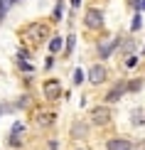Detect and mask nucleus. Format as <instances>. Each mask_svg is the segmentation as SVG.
I'll list each match as a JSON object with an SVG mask.
<instances>
[{
    "label": "nucleus",
    "mask_w": 145,
    "mask_h": 150,
    "mask_svg": "<svg viewBox=\"0 0 145 150\" xmlns=\"http://www.w3.org/2000/svg\"><path fill=\"white\" fill-rule=\"evenodd\" d=\"M118 47V37H113V40L108 42H103V45H98V54H101V59H108L111 57V52Z\"/></svg>",
    "instance_id": "obj_9"
},
{
    "label": "nucleus",
    "mask_w": 145,
    "mask_h": 150,
    "mask_svg": "<svg viewBox=\"0 0 145 150\" xmlns=\"http://www.w3.org/2000/svg\"><path fill=\"white\" fill-rule=\"evenodd\" d=\"M62 20V3H57V8L52 10V22H59Z\"/></svg>",
    "instance_id": "obj_20"
},
{
    "label": "nucleus",
    "mask_w": 145,
    "mask_h": 150,
    "mask_svg": "<svg viewBox=\"0 0 145 150\" xmlns=\"http://www.w3.org/2000/svg\"><path fill=\"white\" fill-rule=\"evenodd\" d=\"M62 42H64V40H62V35H54V37H49V52H59V49H62Z\"/></svg>",
    "instance_id": "obj_13"
},
{
    "label": "nucleus",
    "mask_w": 145,
    "mask_h": 150,
    "mask_svg": "<svg viewBox=\"0 0 145 150\" xmlns=\"http://www.w3.org/2000/svg\"><path fill=\"white\" fill-rule=\"evenodd\" d=\"M15 3H17V0H15Z\"/></svg>",
    "instance_id": "obj_29"
},
{
    "label": "nucleus",
    "mask_w": 145,
    "mask_h": 150,
    "mask_svg": "<svg viewBox=\"0 0 145 150\" xmlns=\"http://www.w3.org/2000/svg\"><path fill=\"white\" fill-rule=\"evenodd\" d=\"M17 67H20L22 71H32V64H27L25 59H17Z\"/></svg>",
    "instance_id": "obj_22"
},
{
    "label": "nucleus",
    "mask_w": 145,
    "mask_h": 150,
    "mask_svg": "<svg viewBox=\"0 0 145 150\" xmlns=\"http://www.w3.org/2000/svg\"><path fill=\"white\" fill-rule=\"evenodd\" d=\"M143 27V17H140V12L133 17V22H130V32H138V30Z\"/></svg>",
    "instance_id": "obj_17"
},
{
    "label": "nucleus",
    "mask_w": 145,
    "mask_h": 150,
    "mask_svg": "<svg viewBox=\"0 0 145 150\" xmlns=\"http://www.w3.org/2000/svg\"><path fill=\"white\" fill-rule=\"evenodd\" d=\"M12 3H15V0H0V25H3V20H5V15H8Z\"/></svg>",
    "instance_id": "obj_14"
},
{
    "label": "nucleus",
    "mask_w": 145,
    "mask_h": 150,
    "mask_svg": "<svg viewBox=\"0 0 145 150\" xmlns=\"http://www.w3.org/2000/svg\"><path fill=\"white\" fill-rule=\"evenodd\" d=\"M27 103H30V101H27V96H22L20 101H17V108H25V106H27Z\"/></svg>",
    "instance_id": "obj_25"
},
{
    "label": "nucleus",
    "mask_w": 145,
    "mask_h": 150,
    "mask_svg": "<svg viewBox=\"0 0 145 150\" xmlns=\"http://www.w3.org/2000/svg\"><path fill=\"white\" fill-rule=\"evenodd\" d=\"M8 145H10V148H22L20 133H10V135H8Z\"/></svg>",
    "instance_id": "obj_15"
},
{
    "label": "nucleus",
    "mask_w": 145,
    "mask_h": 150,
    "mask_svg": "<svg viewBox=\"0 0 145 150\" xmlns=\"http://www.w3.org/2000/svg\"><path fill=\"white\" fill-rule=\"evenodd\" d=\"M10 133H25V126H22L20 121H17L15 126H12V130H10Z\"/></svg>",
    "instance_id": "obj_23"
},
{
    "label": "nucleus",
    "mask_w": 145,
    "mask_h": 150,
    "mask_svg": "<svg viewBox=\"0 0 145 150\" xmlns=\"http://www.w3.org/2000/svg\"><path fill=\"white\" fill-rule=\"evenodd\" d=\"M125 150H130V148H125Z\"/></svg>",
    "instance_id": "obj_28"
},
{
    "label": "nucleus",
    "mask_w": 145,
    "mask_h": 150,
    "mask_svg": "<svg viewBox=\"0 0 145 150\" xmlns=\"http://www.w3.org/2000/svg\"><path fill=\"white\" fill-rule=\"evenodd\" d=\"M89 118H91L93 126H108L111 118H113V111H111L108 103H106V106H93L91 113H89Z\"/></svg>",
    "instance_id": "obj_2"
},
{
    "label": "nucleus",
    "mask_w": 145,
    "mask_h": 150,
    "mask_svg": "<svg viewBox=\"0 0 145 150\" xmlns=\"http://www.w3.org/2000/svg\"><path fill=\"white\" fill-rule=\"evenodd\" d=\"M125 148H130V143L125 138H113L106 143V150H125Z\"/></svg>",
    "instance_id": "obj_11"
},
{
    "label": "nucleus",
    "mask_w": 145,
    "mask_h": 150,
    "mask_svg": "<svg viewBox=\"0 0 145 150\" xmlns=\"http://www.w3.org/2000/svg\"><path fill=\"white\" fill-rule=\"evenodd\" d=\"M106 79H108V71H106V67H103V64H93L91 69H89V81H91L93 86L103 84Z\"/></svg>",
    "instance_id": "obj_6"
},
{
    "label": "nucleus",
    "mask_w": 145,
    "mask_h": 150,
    "mask_svg": "<svg viewBox=\"0 0 145 150\" xmlns=\"http://www.w3.org/2000/svg\"><path fill=\"white\" fill-rule=\"evenodd\" d=\"M143 89V79H133V81H128V84H125V91H140Z\"/></svg>",
    "instance_id": "obj_16"
},
{
    "label": "nucleus",
    "mask_w": 145,
    "mask_h": 150,
    "mask_svg": "<svg viewBox=\"0 0 145 150\" xmlns=\"http://www.w3.org/2000/svg\"><path fill=\"white\" fill-rule=\"evenodd\" d=\"M20 40H22V45H27V49H35L49 40V27L45 22H30L20 30Z\"/></svg>",
    "instance_id": "obj_1"
},
{
    "label": "nucleus",
    "mask_w": 145,
    "mask_h": 150,
    "mask_svg": "<svg viewBox=\"0 0 145 150\" xmlns=\"http://www.w3.org/2000/svg\"><path fill=\"white\" fill-rule=\"evenodd\" d=\"M84 79H86V74L81 71V69H76V71H74V79H71V81H74V86H81V81H84Z\"/></svg>",
    "instance_id": "obj_19"
},
{
    "label": "nucleus",
    "mask_w": 145,
    "mask_h": 150,
    "mask_svg": "<svg viewBox=\"0 0 145 150\" xmlns=\"http://www.w3.org/2000/svg\"><path fill=\"white\" fill-rule=\"evenodd\" d=\"M69 135H71L74 140H81V138H89V123L76 118V121L71 123V130H69Z\"/></svg>",
    "instance_id": "obj_5"
},
{
    "label": "nucleus",
    "mask_w": 145,
    "mask_h": 150,
    "mask_svg": "<svg viewBox=\"0 0 145 150\" xmlns=\"http://www.w3.org/2000/svg\"><path fill=\"white\" fill-rule=\"evenodd\" d=\"M118 47H121L118 52L128 57V54H130V52L135 49V40H133V37H118Z\"/></svg>",
    "instance_id": "obj_10"
},
{
    "label": "nucleus",
    "mask_w": 145,
    "mask_h": 150,
    "mask_svg": "<svg viewBox=\"0 0 145 150\" xmlns=\"http://www.w3.org/2000/svg\"><path fill=\"white\" fill-rule=\"evenodd\" d=\"M42 93H45L47 101H59L62 98V81L59 79H47L42 84Z\"/></svg>",
    "instance_id": "obj_3"
},
{
    "label": "nucleus",
    "mask_w": 145,
    "mask_h": 150,
    "mask_svg": "<svg viewBox=\"0 0 145 150\" xmlns=\"http://www.w3.org/2000/svg\"><path fill=\"white\" fill-rule=\"evenodd\" d=\"M123 93H125V81H118V84L106 93V103H118L123 98Z\"/></svg>",
    "instance_id": "obj_7"
},
{
    "label": "nucleus",
    "mask_w": 145,
    "mask_h": 150,
    "mask_svg": "<svg viewBox=\"0 0 145 150\" xmlns=\"http://www.w3.org/2000/svg\"><path fill=\"white\" fill-rule=\"evenodd\" d=\"M54 113H52V111H45V113H37L35 116V123H37V126H40V128H49V126H54Z\"/></svg>",
    "instance_id": "obj_8"
},
{
    "label": "nucleus",
    "mask_w": 145,
    "mask_h": 150,
    "mask_svg": "<svg viewBox=\"0 0 145 150\" xmlns=\"http://www.w3.org/2000/svg\"><path fill=\"white\" fill-rule=\"evenodd\" d=\"M84 25L89 30H101V27H103V12L96 10V8H89L84 12Z\"/></svg>",
    "instance_id": "obj_4"
},
{
    "label": "nucleus",
    "mask_w": 145,
    "mask_h": 150,
    "mask_svg": "<svg viewBox=\"0 0 145 150\" xmlns=\"http://www.w3.org/2000/svg\"><path fill=\"white\" fill-rule=\"evenodd\" d=\"M133 5H135V10H138V12H145V0H135Z\"/></svg>",
    "instance_id": "obj_24"
},
{
    "label": "nucleus",
    "mask_w": 145,
    "mask_h": 150,
    "mask_svg": "<svg viewBox=\"0 0 145 150\" xmlns=\"http://www.w3.org/2000/svg\"><path fill=\"white\" fill-rule=\"evenodd\" d=\"M130 123L133 126H145V108H133L130 111Z\"/></svg>",
    "instance_id": "obj_12"
},
{
    "label": "nucleus",
    "mask_w": 145,
    "mask_h": 150,
    "mask_svg": "<svg viewBox=\"0 0 145 150\" xmlns=\"http://www.w3.org/2000/svg\"><path fill=\"white\" fill-rule=\"evenodd\" d=\"M74 45H76V37H74V35H69V37H66V49H64V54H66V57L74 52Z\"/></svg>",
    "instance_id": "obj_18"
},
{
    "label": "nucleus",
    "mask_w": 145,
    "mask_h": 150,
    "mask_svg": "<svg viewBox=\"0 0 145 150\" xmlns=\"http://www.w3.org/2000/svg\"><path fill=\"white\" fill-rule=\"evenodd\" d=\"M135 64H138V57H135V54H128V57H125V67H128V69H133Z\"/></svg>",
    "instance_id": "obj_21"
},
{
    "label": "nucleus",
    "mask_w": 145,
    "mask_h": 150,
    "mask_svg": "<svg viewBox=\"0 0 145 150\" xmlns=\"http://www.w3.org/2000/svg\"><path fill=\"white\" fill-rule=\"evenodd\" d=\"M143 54H145V47H143Z\"/></svg>",
    "instance_id": "obj_27"
},
{
    "label": "nucleus",
    "mask_w": 145,
    "mask_h": 150,
    "mask_svg": "<svg viewBox=\"0 0 145 150\" xmlns=\"http://www.w3.org/2000/svg\"><path fill=\"white\" fill-rule=\"evenodd\" d=\"M79 5H81V0H71V8H74V10H76Z\"/></svg>",
    "instance_id": "obj_26"
}]
</instances>
